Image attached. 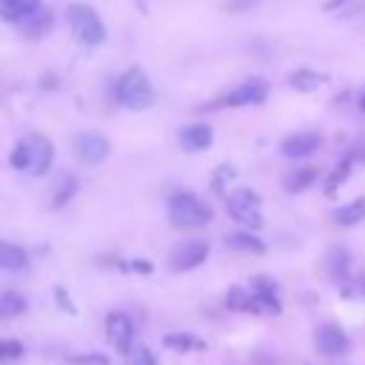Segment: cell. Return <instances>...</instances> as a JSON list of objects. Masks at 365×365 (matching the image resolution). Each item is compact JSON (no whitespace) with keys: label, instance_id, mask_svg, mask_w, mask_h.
<instances>
[{"label":"cell","instance_id":"ffe728a7","mask_svg":"<svg viewBox=\"0 0 365 365\" xmlns=\"http://www.w3.org/2000/svg\"><path fill=\"white\" fill-rule=\"evenodd\" d=\"M354 163H356V151H348L339 163H336V168L328 174V182H325V194H334L345 180H348V174H351V168H354Z\"/></svg>","mask_w":365,"mask_h":365},{"label":"cell","instance_id":"5bb4252c","mask_svg":"<svg viewBox=\"0 0 365 365\" xmlns=\"http://www.w3.org/2000/svg\"><path fill=\"white\" fill-rule=\"evenodd\" d=\"M211 125H205V123H191V125H185L182 131H180V145L185 148V151H205L208 145H211Z\"/></svg>","mask_w":365,"mask_h":365},{"label":"cell","instance_id":"30bf717a","mask_svg":"<svg viewBox=\"0 0 365 365\" xmlns=\"http://www.w3.org/2000/svg\"><path fill=\"white\" fill-rule=\"evenodd\" d=\"M208 242L205 240H185L182 245H177L174 248V254H171V268L174 271H191V268H197V265H202L205 259H208Z\"/></svg>","mask_w":365,"mask_h":365},{"label":"cell","instance_id":"52a82bcc","mask_svg":"<svg viewBox=\"0 0 365 365\" xmlns=\"http://www.w3.org/2000/svg\"><path fill=\"white\" fill-rule=\"evenodd\" d=\"M111 151V143L100 131H80L74 137V154L86 165H100Z\"/></svg>","mask_w":365,"mask_h":365},{"label":"cell","instance_id":"8992f818","mask_svg":"<svg viewBox=\"0 0 365 365\" xmlns=\"http://www.w3.org/2000/svg\"><path fill=\"white\" fill-rule=\"evenodd\" d=\"M106 336H108V342L114 345V351L123 354V356H128L131 348L137 345V342H134V322H131V317L123 314V311H114V314L106 317Z\"/></svg>","mask_w":365,"mask_h":365},{"label":"cell","instance_id":"d6a6232c","mask_svg":"<svg viewBox=\"0 0 365 365\" xmlns=\"http://www.w3.org/2000/svg\"><path fill=\"white\" fill-rule=\"evenodd\" d=\"M254 3H257V0H231L228 9H231V11H240V9H248V6H254Z\"/></svg>","mask_w":365,"mask_h":365},{"label":"cell","instance_id":"5b68a950","mask_svg":"<svg viewBox=\"0 0 365 365\" xmlns=\"http://www.w3.org/2000/svg\"><path fill=\"white\" fill-rule=\"evenodd\" d=\"M225 208L231 214V220H237L242 228L257 231L262 228V200L257 191L251 188H237L225 197Z\"/></svg>","mask_w":365,"mask_h":365},{"label":"cell","instance_id":"f1b7e54d","mask_svg":"<svg viewBox=\"0 0 365 365\" xmlns=\"http://www.w3.org/2000/svg\"><path fill=\"white\" fill-rule=\"evenodd\" d=\"M17 356H23V345L17 339H0V362L17 359Z\"/></svg>","mask_w":365,"mask_h":365},{"label":"cell","instance_id":"4dcf8cb0","mask_svg":"<svg viewBox=\"0 0 365 365\" xmlns=\"http://www.w3.org/2000/svg\"><path fill=\"white\" fill-rule=\"evenodd\" d=\"M54 294H57V302H60V308H63V311H68V314H74V311H77V308L71 305V299L66 297V291H63V288H54Z\"/></svg>","mask_w":365,"mask_h":365},{"label":"cell","instance_id":"d6986e66","mask_svg":"<svg viewBox=\"0 0 365 365\" xmlns=\"http://www.w3.org/2000/svg\"><path fill=\"white\" fill-rule=\"evenodd\" d=\"M74 194H77V177L74 174H60L54 188H51V208H63Z\"/></svg>","mask_w":365,"mask_h":365},{"label":"cell","instance_id":"484cf974","mask_svg":"<svg viewBox=\"0 0 365 365\" xmlns=\"http://www.w3.org/2000/svg\"><path fill=\"white\" fill-rule=\"evenodd\" d=\"M163 345L165 348H174V351H202L205 348V342L197 339V336H191V334H168L163 339Z\"/></svg>","mask_w":365,"mask_h":365},{"label":"cell","instance_id":"8fae6325","mask_svg":"<svg viewBox=\"0 0 365 365\" xmlns=\"http://www.w3.org/2000/svg\"><path fill=\"white\" fill-rule=\"evenodd\" d=\"M317 148H319V134H317V131L291 134V137H285L282 145H279V151H282L285 157H291V160H302V157L314 154Z\"/></svg>","mask_w":365,"mask_h":365},{"label":"cell","instance_id":"6da1fadb","mask_svg":"<svg viewBox=\"0 0 365 365\" xmlns=\"http://www.w3.org/2000/svg\"><path fill=\"white\" fill-rule=\"evenodd\" d=\"M9 163L17 171H26L31 177H43V174H48V168L54 163V143L43 134H26L14 143Z\"/></svg>","mask_w":365,"mask_h":365},{"label":"cell","instance_id":"2e32d148","mask_svg":"<svg viewBox=\"0 0 365 365\" xmlns=\"http://www.w3.org/2000/svg\"><path fill=\"white\" fill-rule=\"evenodd\" d=\"M225 305L231 311H254V314H259L257 299H254L251 288H245V285H231L228 294H225Z\"/></svg>","mask_w":365,"mask_h":365},{"label":"cell","instance_id":"4316f807","mask_svg":"<svg viewBox=\"0 0 365 365\" xmlns=\"http://www.w3.org/2000/svg\"><path fill=\"white\" fill-rule=\"evenodd\" d=\"M125 365H157V356L151 354V348H148V345L137 342V345L131 348V354L125 356Z\"/></svg>","mask_w":365,"mask_h":365},{"label":"cell","instance_id":"1f68e13d","mask_svg":"<svg viewBox=\"0 0 365 365\" xmlns=\"http://www.w3.org/2000/svg\"><path fill=\"white\" fill-rule=\"evenodd\" d=\"M125 268H128V271H143V274H148V271H151V262H145V259H131Z\"/></svg>","mask_w":365,"mask_h":365},{"label":"cell","instance_id":"277c9868","mask_svg":"<svg viewBox=\"0 0 365 365\" xmlns=\"http://www.w3.org/2000/svg\"><path fill=\"white\" fill-rule=\"evenodd\" d=\"M71 29H74V37L86 46V48H94L100 43H106V26L100 20V14L91 9V6H83V3H71L68 11H66Z\"/></svg>","mask_w":365,"mask_h":365},{"label":"cell","instance_id":"3957f363","mask_svg":"<svg viewBox=\"0 0 365 365\" xmlns=\"http://www.w3.org/2000/svg\"><path fill=\"white\" fill-rule=\"evenodd\" d=\"M214 220V211L208 202H202L191 191H174L168 200V222L174 228H202Z\"/></svg>","mask_w":365,"mask_h":365},{"label":"cell","instance_id":"7402d4cb","mask_svg":"<svg viewBox=\"0 0 365 365\" xmlns=\"http://www.w3.org/2000/svg\"><path fill=\"white\" fill-rule=\"evenodd\" d=\"M325 80H328L325 74H317V71H311V68H297V71L288 77V83H291L297 91H305V94H308V91H317Z\"/></svg>","mask_w":365,"mask_h":365},{"label":"cell","instance_id":"f546056e","mask_svg":"<svg viewBox=\"0 0 365 365\" xmlns=\"http://www.w3.org/2000/svg\"><path fill=\"white\" fill-rule=\"evenodd\" d=\"M68 365H108V359L106 356H74V359H68Z\"/></svg>","mask_w":365,"mask_h":365},{"label":"cell","instance_id":"ba28073f","mask_svg":"<svg viewBox=\"0 0 365 365\" xmlns=\"http://www.w3.org/2000/svg\"><path fill=\"white\" fill-rule=\"evenodd\" d=\"M268 80H262V77H248L245 83H240L237 88H231L222 100H220V106H259V103H265V97H268Z\"/></svg>","mask_w":365,"mask_h":365},{"label":"cell","instance_id":"9a60e30c","mask_svg":"<svg viewBox=\"0 0 365 365\" xmlns=\"http://www.w3.org/2000/svg\"><path fill=\"white\" fill-rule=\"evenodd\" d=\"M29 268V254L23 245L0 240V271H26Z\"/></svg>","mask_w":365,"mask_h":365},{"label":"cell","instance_id":"e0dca14e","mask_svg":"<svg viewBox=\"0 0 365 365\" xmlns=\"http://www.w3.org/2000/svg\"><path fill=\"white\" fill-rule=\"evenodd\" d=\"M225 245L234 248V251H245V254H262L265 251V242L259 237H254L251 231H234L225 237Z\"/></svg>","mask_w":365,"mask_h":365},{"label":"cell","instance_id":"7a4b0ae2","mask_svg":"<svg viewBox=\"0 0 365 365\" xmlns=\"http://www.w3.org/2000/svg\"><path fill=\"white\" fill-rule=\"evenodd\" d=\"M114 97L123 108L128 111H143L154 103V86L148 80V74L140 66H131L120 74L117 86H114Z\"/></svg>","mask_w":365,"mask_h":365},{"label":"cell","instance_id":"836d02e7","mask_svg":"<svg viewBox=\"0 0 365 365\" xmlns=\"http://www.w3.org/2000/svg\"><path fill=\"white\" fill-rule=\"evenodd\" d=\"M359 106H362V108H365V91H362V97H359Z\"/></svg>","mask_w":365,"mask_h":365},{"label":"cell","instance_id":"cb8c5ba5","mask_svg":"<svg viewBox=\"0 0 365 365\" xmlns=\"http://www.w3.org/2000/svg\"><path fill=\"white\" fill-rule=\"evenodd\" d=\"M317 180V168H297L294 174H288L285 177V182H282V188L288 191V194H299V191H305L311 182Z\"/></svg>","mask_w":365,"mask_h":365},{"label":"cell","instance_id":"83f0119b","mask_svg":"<svg viewBox=\"0 0 365 365\" xmlns=\"http://www.w3.org/2000/svg\"><path fill=\"white\" fill-rule=\"evenodd\" d=\"M234 174H237V168H234V165H228V163H225V165H220V168L214 171V177H211V188H214L217 194H225V182H231V180H234ZM225 197H228V194H225Z\"/></svg>","mask_w":365,"mask_h":365},{"label":"cell","instance_id":"603a6c76","mask_svg":"<svg viewBox=\"0 0 365 365\" xmlns=\"http://www.w3.org/2000/svg\"><path fill=\"white\" fill-rule=\"evenodd\" d=\"M26 308H29V302H26L23 294H17V291H3L0 294V319H14Z\"/></svg>","mask_w":365,"mask_h":365},{"label":"cell","instance_id":"9c48e42d","mask_svg":"<svg viewBox=\"0 0 365 365\" xmlns=\"http://www.w3.org/2000/svg\"><path fill=\"white\" fill-rule=\"evenodd\" d=\"M314 348H317L322 356H342V354H348L351 339H348V334H345L339 325L322 322V325H317V331H314Z\"/></svg>","mask_w":365,"mask_h":365},{"label":"cell","instance_id":"ac0fdd59","mask_svg":"<svg viewBox=\"0 0 365 365\" xmlns=\"http://www.w3.org/2000/svg\"><path fill=\"white\" fill-rule=\"evenodd\" d=\"M362 220H365V197H356L354 202L339 205V208L334 211V222H336V225H345V228H351V225H356V222H362Z\"/></svg>","mask_w":365,"mask_h":365},{"label":"cell","instance_id":"44dd1931","mask_svg":"<svg viewBox=\"0 0 365 365\" xmlns=\"http://www.w3.org/2000/svg\"><path fill=\"white\" fill-rule=\"evenodd\" d=\"M348 271H351V257L345 248H331L328 254V274L334 282H345L348 279Z\"/></svg>","mask_w":365,"mask_h":365},{"label":"cell","instance_id":"4fadbf2b","mask_svg":"<svg viewBox=\"0 0 365 365\" xmlns=\"http://www.w3.org/2000/svg\"><path fill=\"white\" fill-rule=\"evenodd\" d=\"M43 6L40 0H0V20L6 23H26Z\"/></svg>","mask_w":365,"mask_h":365},{"label":"cell","instance_id":"7c38bea8","mask_svg":"<svg viewBox=\"0 0 365 365\" xmlns=\"http://www.w3.org/2000/svg\"><path fill=\"white\" fill-rule=\"evenodd\" d=\"M251 294H254V299H257L259 314H262V311H265V314H279V311H282L274 279H268V277H254V279H251Z\"/></svg>","mask_w":365,"mask_h":365},{"label":"cell","instance_id":"d4e9b609","mask_svg":"<svg viewBox=\"0 0 365 365\" xmlns=\"http://www.w3.org/2000/svg\"><path fill=\"white\" fill-rule=\"evenodd\" d=\"M51 9H40L37 14H31L26 23H23V31L29 34V37H43L48 29H51Z\"/></svg>","mask_w":365,"mask_h":365}]
</instances>
